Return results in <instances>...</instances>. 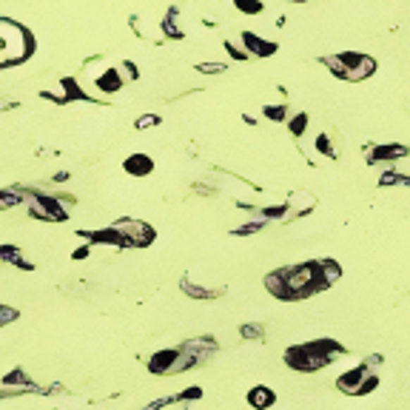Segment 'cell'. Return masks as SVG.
<instances>
[{
  "label": "cell",
  "mask_w": 410,
  "mask_h": 410,
  "mask_svg": "<svg viewBox=\"0 0 410 410\" xmlns=\"http://www.w3.org/2000/svg\"><path fill=\"white\" fill-rule=\"evenodd\" d=\"M265 288L280 299H302L325 288L319 277V262H302L294 268H282L265 280Z\"/></svg>",
  "instance_id": "cell-1"
},
{
  "label": "cell",
  "mask_w": 410,
  "mask_h": 410,
  "mask_svg": "<svg viewBox=\"0 0 410 410\" xmlns=\"http://www.w3.org/2000/svg\"><path fill=\"white\" fill-rule=\"evenodd\" d=\"M35 49L32 35L12 23V20H0V66H15L23 63Z\"/></svg>",
  "instance_id": "cell-2"
},
{
  "label": "cell",
  "mask_w": 410,
  "mask_h": 410,
  "mask_svg": "<svg viewBox=\"0 0 410 410\" xmlns=\"http://www.w3.org/2000/svg\"><path fill=\"white\" fill-rule=\"evenodd\" d=\"M339 354H342V348L325 339V342H311V345L291 348L285 359H288V365L297 368V371H319V368L330 365Z\"/></svg>",
  "instance_id": "cell-3"
},
{
  "label": "cell",
  "mask_w": 410,
  "mask_h": 410,
  "mask_svg": "<svg viewBox=\"0 0 410 410\" xmlns=\"http://www.w3.org/2000/svg\"><path fill=\"white\" fill-rule=\"evenodd\" d=\"M322 63L330 68V72H333L336 77H342V80H351V83H359V80L371 77V75H373V68H376L373 57L359 54V51H342V54L325 57Z\"/></svg>",
  "instance_id": "cell-4"
},
{
  "label": "cell",
  "mask_w": 410,
  "mask_h": 410,
  "mask_svg": "<svg viewBox=\"0 0 410 410\" xmlns=\"http://www.w3.org/2000/svg\"><path fill=\"white\" fill-rule=\"evenodd\" d=\"M111 234L117 237L120 248H146L154 240V231L140 220H117L111 225Z\"/></svg>",
  "instance_id": "cell-5"
},
{
  "label": "cell",
  "mask_w": 410,
  "mask_h": 410,
  "mask_svg": "<svg viewBox=\"0 0 410 410\" xmlns=\"http://www.w3.org/2000/svg\"><path fill=\"white\" fill-rule=\"evenodd\" d=\"M376 365H356V368H351L348 373H342L339 379H336V385H339V390L342 393H351V396H359V393H368V390H373L376 387Z\"/></svg>",
  "instance_id": "cell-6"
},
{
  "label": "cell",
  "mask_w": 410,
  "mask_h": 410,
  "mask_svg": "<svg viewBox=\"0 0 410 410\" xmlns=\"http://www.w3.org/2000/svg\"><path fill=\"white\" fill-rule=\"evenodd\" d=\"M128 80L123 77V68L120 66H108V68H97V72L92 75V86L103 94H114L125 86Z\"/></svg>",
  "instance_id": "cell-7"
},
{
  "label": "cell",
  "mask_w": 410,
  "mask_h": 410,
  "mask_svg": "<svg viewBox=\"0 0 410 410\" xmlns=\"http://www.w3.org/2000/svg\"><path fill=\"white\" fill-rule=\"evenodd\" d=\"M365 157L368 163H393V160L407 157V149L404 146H368Z\"/></svg>",
  "instance_id": "cell-8"
},
{
  "label": "cell",
  "mask_w": 410,
  "mask_h": 410,
  "mask_svg": "<svg viewBox=\"0 0 410 410\" xmlns=\"http://www.w3.org/2000/svg\"><path fill=\"white\" fill-rule=\"evenodd\" d=\"M242 43H245V51H248L251 57H271L273 51H277V43H271V40L254 35V32H245V35H242Z\"/></svg>",
  "instance_id": "cell-9"
},
{
  "label": "cell",
  "mask_w": 410,
  "mask_h": 410,
  "mask_svg": "<svg viewBox=\"0 0 410 410\" xmlns=\"http://www.w3.org/2000/svg\"><path fill=\"white\" fill-rule=\"evenodd\" d=\"M313 205H316V197H313V194L297 191V194H291V199H288V205H285V214H288V220H291V217H299V214L311 211Z\"/></svg>",
  "instance_id": "cell-10"
},
{
  "label": "cell",
  "mask_w": 410,
  "mask_h": 410,
  "mask_svg": "<svg viewBox=\"0 0 410 410\" xmlns=\"http://www.w3.org/2000/svg\"><path fill=\"white\" fill-rule=\"evenodd\" d=\"M177 354H180V348H171V351H160V354H154L149 371H151V373H168V376H171V368H174Z\"/></svg>",
  "instance_id": "cell-11"
},
{
  "label": "cell",
  "mask_w": 410,
  "mask_h": 410,
  "mask_svg": "<svg viewBox=\"0 0 410 410\" xmlns=\"http://www.w3.org/2000/svg\"><path fill=\"white\" fill-rule=\"evenodd\" d=\"M248 402H251V407H254V410H268L273 402H277V396H273V390H271V387L256 385V387H251Z\"/></svg>",
  "instance_id": "cell-12"
},
{
  "label": "cell",
  "mask_w": 410,
  "mask_h": 410,
  "mask_svg": "<svg viewBox=\"0 0 410 410\" xmlns=\"http://www.w3.org/2000/svg\"><path fill=\"white\" fill-rule=\"evenodd\" d=\"M151 168H154V163H151L149 154H131L125 160V171L131 177H146V174H151Z\"/></svg>",
  "instance_id": "cell-13"
},
{
  "label": "cell",
  "mask_w": 410,
  "mask_h": 410,
  "mask_svg": "<svg viewBox=\"0 0 410 410\" xmlns=\"http://www.w3.org/2000/svg\"><path fill=\"white\" fill-rule=\"evenodd\" d=\"M319 277H322V282H325V288H328V285H333V282L342 277V268H339L336 262H330V259H322V262H319Z\"/></svg>",
  "instance_id": "cell-14"
},
{
  "label": "cell",
  "mask_w": 410,
  "mask_h": 410,
  "mask_svg": "<svg viewBox=\"0 0 410 410\" xmlns=\"http://www.w3.org/2000/svg\"><path fill=\"white\" fill-rule=\"evenodd\" d=\"M160 35H166V37H171V40H177V37H182L185 32H182V26L177 23V12H168V18L160 23Z\"/></svg>",
  "instance_id": "cell-15"
},
{
  "label": "cell",
  "mask_w": 410,
  "mask_h": 410,
  "mask_svg": "<svg viewBox=\"0 0 410 410\" xmlns=\"http://www.w3.org/2000/svg\"><path fill=\"white\" fill-rule=\"evenodd\" d=\"M234 6L242 15H259L262 12V0H234Z\"/></svg>",
  "instance_id": "cell-16"
},
{
  "label": "cell",
  "mask_w": 410,
  "mask_h": 410,
  "mask_svg": "<svg viewBox=\"0 0 410 410\" xmlns=\"http://www.w3.org/2000/svg\"><path fill=\"white\" fill-rule=\"evenodd\" d=\"M225 68H228L225 63H199L197 72H199V75H223Z\"/></svg>",
  "instance_id": "cell-17"
},
{
  "label": "cell",
  "mask_w": 410,
  "mask_h": 410,
  "mask_svg": "<svg viewBox=\"0 0 410 410\" xmlns=\"http://www.w3.org/2000/svg\"><path fill=\"white\" fill-rule=\"evenodd\" d=\"M262 111H265V117H268V120H273V123H282V120L288 117V114H285V111H288L285 106H265Z\"/></svg>",
  "instance_id": "cell-18"
},
{
  "label": "cell",
  "mask_w": 410,
  "mask_h": 410,
  "mask_svg": "<svg viewBox=\"0 0 410 410\" xmlns=\"http://www.w3.org/2000/svg\"><path fill=\"white\" fill-rule=\"evenodd\" d=\"M157 123H160V114H143V117H137V120H134V128L146 131V128H154Z\"/></svg>",
  "instance_id": "cell-19"
},
{
  "label": "cell",
  "mask_w": 410,
  "mask_h": 410,
  "mask_svg": "<svg viewBox=\"0 0 410 410\" xmlns=\"http://www.w3.org/2000/svg\"><path fill=\"white\" fill-rule=\"evenodd\" d=\"M316 149H319L325 157H333V146H330V140H328L325 134H319V137H316Z\"/></svg>",
  "instance_id": "cell-20"
},
{
  "label": "cell",
  "mask_w": 410,
  "mask_h": 410,
  "mask_svg": "<svg viewBox=\"0 0 410 410\" xmlns=\"http://www.w3.org/2000/svg\"><path fill=\"white\" fill-rule=\"evenodd\" d=\"M245 339H262V325H242Z\"/></svg>",
  "instance_id": "cell-21"
},
{
  "label": "cell",
  "mask_w": 410,
  "mask_h": 410,
  "mask_svg": "<svg viewBox=\"0 0 410 410\" xmlns=\"http://www.w3.org/2000/svg\"><path fill=\"white\" fill-rule=\"evenodd\" d=\"M305 123H308V117H305V114H297V117L291 120V131H294V134L299 137V134L305 131Z\"/></svg>",
  "instance_id": "cell-22"
},
{
  "label": "cell",
  "mask_w": 410,
  "mask_h": 410,
  "mask_svg": "<svg viewBox=\"0 0 410 410\" xmlns=\"http://www.w3.org/2000/svg\"><path fill=\"white\" fill-rule=\"evenodd\" d=\"M294 4H305V0H294Z\"/></svg>",
  "instance_id": "cell-23"
}]
</instances>
